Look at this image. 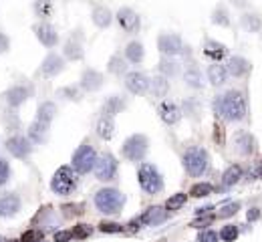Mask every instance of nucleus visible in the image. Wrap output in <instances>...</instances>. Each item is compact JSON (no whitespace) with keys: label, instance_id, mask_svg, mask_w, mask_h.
<instances>
[{"label":"nucleus","instance_id":"26","mask_svg":"<svg viewBox=\"0 0 262 242\" xmlns=\"http://www.w3.org/2000/svg\"><path fill=\"white\" fill-rule=\"evenodd\" d=\"M63 53H65V59H69V60H81L83 55H85L83 45H81V41H77V39H69V41L65 43Z\"/></svg>","mask_w":262,"mask_h":242},{"label":"nucleus","instance_id":"23","mask_svg":"<svg viewBox=\"0 0 262 242\" xmlns=\"http://www.w3.org/2000/svg\"><path fill=\"white\" fill-rule=\"evenodd\" d=\"M143 57H145V49H143V45L139 41L127 43V47H125V60L133 63V65H139L143 60Z\"/></svg>","mask_w":262,"mask_h":242},{"label":"nucleus","instance_id":"36","mask_svg":"<svg viewBox=\"0 0 262 242\" xmlns=\"http://www.w3.org/2000/svg\"><path fill=\"white\" fill-rule=\"evenodd\" d=\"M242 26H244L246 31H250V33H258V31H260V26H262L260 16H258V14H254V12L244 14V16H242Z\"/></svg>","mask_w":262,"mask_h":242},{"label":"nucleus","instance_id":"35","mask_svg":"<svg viewBox=\"0 0 262 242\" xmlns=\"http://www.w3.org/2000/svg\"><path fill=\"white\" fill-rule=\"evenodd\" d=\"M127 60L123 59L121 55H113L109 59V65H107V71L113 73V75H127Z\"/></svg>","mask_w":262,"mask_h":242},{"label":"nucleus","instance_id":"53","mask_svg":"<svg viewBox=\"0 0 262 242\" xmlns=\"http://www.w3.org/2000/svg\"><path fill=\"white\" fill-rule=\"evenodd\" d=\"M260 216H262L260 208H250V210H248V214H246L248 222H256V220H258Z\"/></svg>","mask_w":262,"mask_h":242},{"label":"nucleus","instance_id":"27","mask_svg":"<svg viewBox=\"0 0 262 242\" xmlns=\"http://www.w3.org/2000/svg\"><path fill=\"white\" fill-rule=\"evenodd\" d=\"M184 81H186V85H188V87H192V89H202V87H204L202 73H200V69H198L196 65H190V67L186 69V73H184Z\"/></svg>","mask_w":262,"mask_h":242},{"label":"nucleus","instance_id":"16","mask_svg":"<svg viewBox=\"0 0 262 242\" xmlns=\"http://www.w3.org/2000/svg\"><path fill=\"white\" fill-rule=\"evenodd\" d=\"M65 69V60L56 53H49L41 63V75L43 77H56Z\"/></svg>","mask_w":262,"mask_h":242},{"label":"nucleus","instance_id":"5","mask_svg":"<svg viewBox=\"0 0 262 242\" xmlns=\"http://www.w3.org/2000/svg\"><path fill=\"white\" fill-rule=\"evenodd\" d=\"M137 182H139V188L150 196H156L163 190V178H161V174L157 172L154 164H141L139 166Z\"/></svg>","mask_w":262,"mask_h":242},{"label":"nucleus","instance_id":"24","mask_svg":"<svg viewBox=\"0 0 262 242\" xmlns=\"http://www.w3.org/2000/svg\"><path fill=\"white\" fill-rule=\"evenodd\" d=\"M208 79H210V83L216 85V87L224 85L226 79H228V69H226L224 65H220V63H212L208 67Z\"/></svg>","mask_w":262,"mask_h":242},{"label":"nucleus","instance_id":"44","mask_svg":"<svg viewBox=\"0 0 262 242\" xmlns=\"http://www.w3.org/2000/svg\"><path fill=\"white\" fill-rule=\"evenodd\" d=\"M238 210H240V204H238V202H230V204H226V206L218 212V216H220V218H230V216H234Z\"/></svg>","mask_w":262,"mask_h":242},{"label":"nucleus","instance_id":"4","mask_svg":"<svg viewBox=\"0 0 262 242\" xmlns=\"http://www.w3.org/2000/svg\"><path fill=\"white\" fill-rule=\"evenodd\" d=\"M79 174L73 170V166H61L54 174H52V180H51V188L54 194L59 196H69L71 192H75L77 188V178Z\"/></svg>","mask_w":262,"mask_h":242},{"label":"nucleus","instance_id":"34","mask_svg":"<svg viewBox=\"0 0 262 242\" xmlns=\"http://www.w3.org/2000/svg\"><path fill=\"white\" fill-rule=\"evenodd\" d=\"M240 178H242V168H240L238 164H232V166L222 174V184H224L226 188H230V186H234Z\"/></svg>","mask_w":262,"mask_h":242},{"label":"nucleus","instance_id":"39","mask_svg":"<svg viewBox=\"0 0 262 242\" xmlns=\"http://www.w3.org/2000/svg\"><path fill=\"white\" fill-rule=\"evenodd\" d=\"M157 69H159V75H163L165 79L178 75V63H173V60H169V59H161Z\"/></svg>","mask_w":262,"mask_h":242},{"label":"nucleus","instance_id":"42","mask_svg":"<svg viewBox=\"0 0 262 242\" xmlns=\"http://www.w3.org/2000/svg\"><path fill=\"white\" fill-rule=\"evenodd\" d=\"M56 95L59 97H63V99H69V101H79L81 99V93H79V87H63V89H59L56 91Z\"/></svg>","mask_w":262,"mask_h":242},{"label":"nucleus","instance_id":"41","mask_svg":"<svg viewBox=\"0 0 262 242\" xmlns=\"http://www.w3.org/2000/svg\"><path fill=\"white\" fill-rule=\"evenodd\" d=\"M238 234H240V230H238L236 224H226V226L220 230V238L224 242H234L238 238Z\"/></svg>","mask_w":262,"mask_h":242},{"label":"nucleus","instance_id":"18","mask_svg":"<svg viewBox=\"0 0 262 242\" xmlns=\"http://www.w3.org/2000/svg\"><path fill=\"white\" fill-rule=\"evenodd\" d=\"M157 115L161 117L163 123H167V125H176L178 121L182 119L180 107L176 103H171V101H161L159 107H157Z\"/></svg>","mask_w":262,"mask_h":242},{"label":"nucleus","instance_id":"17","mask_svg":"<svg viewBox=\"0 0 262 242\" xmlns=\"http://www.w3.org/2000/svg\"><path fill=\"white\" fill-rule=\"evenodd\" d=\"M20 210V198L12 192H6L0 196V216L2 218H10Z\"/></svg>","mask_w":262,"mask_h":242},{"label":"nucleus","instance_id":"45","mask_svg":"<svg viewBox=\"0 0 262 242\" xmlns=\"http://www.w3.org/2000/svg\"><path fill=\"white\" fill-rule=\"evenodd\" d=\"M91 232H93V228H91L89 224H77V226L73 228V236H75V238H87Z\"/></svg>","mask_w":262,"mask_h":242},{"label":"nucleus","instance_id":"2","mask_svg":"<svg viewBox=\"0 0 262 242\" xmlns=\"http://www.w3.org/2000/svg\"><path fill=\"white\" fill-rule=\"evenodd\" d=\"M125 206V194L117 188H101L95 192V208L103 214H119Z\"/></svg>","mask_w":262,"mask_h":242},{"label":"nucleus","instance_id":"9","mask_svg":"<svg viewBox=\"0 0 262 242\" xmlns=\"http://www.w3.org/2000/svg\"><path fill=\"white\" fill-rule=\"evenodd\" d=\"M117 176V160L113 154H103L95 164V178L99 182H111Z\"/></svg>","mask_w":262,"mask_h":242},{"label":"nucleus","instance_id":"28","mask_svg":"<svg viewBox=\"0 0 262 242\" xmlns=\"http://www.w3.org/2000/svg\"><path fill=\"white\" fill-rule=\"evenodd\" d=\"M93 22H95L99 28H107V26L113 22V12H111L107 6H95V8H93Z\"/></svg>","mask_w":262,"mask_h":242},{"label":"nucleus","instance_id":"22","mask_svg":"<svg viewBox=\"0 0 262 242\" xmlns=\"http://www.w3.org/2000/svg\"><path fill=\"white\" fill-rule=\"evenodd\" d=\"M125 109V99L121 95H109L103 103V115L105 117H115L117 113H121Z\"/></svg>","mask_w":262,"mask_h":242},{"label":"nucleus","instance_id":"40","mask_svg":"<svg viewBox=\"0 0 262 242\" xmlns=\"http://www.w3.org/2000/svg\"><path fill=\"white\" fill-rule=\"evenodd\" d=\"M212 22L220 24V26H230V18H228V10L224 6H218L212 14Z\"/></svg>","mask_w":262,"mask_h":242},{"label":"nucleus","instance_id":"20","mask_svg":"<svg viewBox=\"0 0 262 242\" xmlns=\"http://www.w3.org/2000/svg\"><path fill=\"white\" fill-rule=\"evenodd\" d=\"M165 218H167V210L161 208V206H150V208L141 214V222H143L145 226H157V224H161Z\"/></svg>","mask_w":262,"mask_h":242},{"label":"nucleus","instance_id":"38","mask_svg":"<svg viewBox=\"0 0 262 242\" xmlns=\"http://www.w3.org/2000/svg\"><path fill=\"white\" fill-rule=\"evenodd\" d=\"M186 200H188V196H186L184 192H178V194H173L171 198H167L165 210H180V208L186 204Z\"/></svg>","mask_w":262,"mask_h":242},{"label":"nucleus","instance_id":"1","mask_svg":"<svg viewBox=\"0 0 262 242\" xmlns=\"http://www.w3.org/2000/svg\"><path fill=\"white\" fill-rule=\"evenodd\" d=\"M216 115L224 117L226 121H242L246 117V99L240 91L230 89L224 95H218L214 101Z\"/></svg>","mask_w":262,"mask_h":242},{"label":"nucleus","instance_id":"11","mask_svg":"<svg viewBox=\"0 0 262 242\" xmlns=\"http://www.w3.org/2000/svg\"><path fill=\"white\" fill-rule=\"evenodd\" d=\"M6 149L10 156H14L18 160H26L33 152V145H31V139H26L22 135H12L6 139Z\"/></svg>","mask_w":262,"mask_h":242},{"label":"nucleus","instance_id":"21","mask_svg":"<svg viewBox=\"0 0 262 242\" xmlns=\"http://www.w3.org/2000/svg\"><path fill=\"white\" fill-rule=\"evenodd\" d=\"M234 141H236V152L242 154V156H250L256 149V139L248 131H240Z\"/></svg>","mask_w":262,"mask_h":242},{"label":"nucleus","instance_id":"19","mask_svg":"<svg viewBox=\"0 0 262 242\" xmlns=\"http://www.w3.org/2000/svg\"><path fill=\"white\" fill-rule=\"evenodd\" d=\"M49 125L51 123H43V121L35 119L28 125V139L33 143H45L49 137Z\"/></svg>","mask_w":262,"mask_h":242},{"label":"nucleus","instance_id":"30","mask_svg":"<svg viewBox=\"0 0 262 242\" xmlns=\"http://www.w3.org/2000/svg\"><path fill=\"white\" fill-rule=\"evenodd\" d=\"M204 55L212 59L214 63H218L220 59H224L226 57V47L222 45V43H216V41H208L206 45H204Z\"/></svg>","mask_w":262,"mask_h":242},{"label":"nucleus","instance_id":"7","mask_svg":"<svg viewBox=\"0 0 262 242\" xmlns=\"http://www.w3.org/2000/svg\"><path fill=\"white\" fill-rule=\"evenodd\" d=\"M97 152H95V147L93 145H89V143H83L81 147H77L75 149V154H73V170L77 172V174H89L91 170H95V164H97Z\"/></svg>","mask_w":262,"mask_h":242},{"label":"nucleus","instance_id":"14","mask_svg":"<svg viewBox=\"0 0 262 242\" xmlns=\"http://www.w3.org/2000/svg\"><path fill=\"white\" fill-rule=\"evenodd\" d=\"M103 83H105L103 73H99V71H95V69H85L83 75H81V83H79V85H81L83 91L93 93V91L101 89Z\"/></svg>","mask_w":262,"mask_h":242},{"label":"nucleus","instance_id":"15","mask_svg":"<svg viewBox=\"0 0 262 242\" xmlns=\"http://www.w3.org/2000/svg\"><path fill=\"white\" fill-rule=\"evenodd\" d=\"M28 97H31V89H28L26 85H12V87L4 93V99H6V103H8L12 109L20 107Z\"/></svg>","mask_w":262,"mask_h":242},{"label":"nucleus","instance_id":"6","mask_svg":"<svg viewBox=\"0 0 262 242\" xmlns=\"http://www.w3.org/2000/svg\"><path fill=\"white\" fill-rule=\"evenodd\" d=\"M148 152H150V139L141 133L129 135L121 145V154L129 162H141L148 156Z\"/></svg>","mask_w":262,"mask_h":242},{"label":"nucleus","instance_id":"8","mask_svg":"<svg viewBox=\"0 0 262 242\" xmlns=\"http://www.w3.org/2000/svg\"><path fill=\"white\" fill-rule=\"evenodd\" d=\"M115 18H117L119 26H121L125 33H129V35H137L139 28H141V18H139V14H137L133 8H129V6L119 8L117 14H115Z\"/></svg>","mask_w":262,"mask_h":242},{"label":"nucleus","instance_id":"50","mask_svg":"<svg viewBox=\"0 0 262 242\" xmlns=\"http://www.w3.org/2000/svg\"><path fill=\"white\" fill-rule=\"evenodd\" d=\"M71 238H75L73 230H59V232H54V242H69Z\"/></svg>","mask_w":262,"mask_h":242},{"label":"nucleus","instance_id":"47","mask_svg":"<svg viewBox=\"0 0 262 242\" xmlns=\"http://www.w3.org/2000/svg\"><path fill=\"white\" fill-rule=\"evenodd\" d=\"M99 230L105 232V234H111V232H113V234H117V232H121V230H123V226H121V224H117V222H101V224H99Z\"/></svg>","mask_w":262,"mask_h":242},{"label":"nucleus","instance_id":"51","mask_svg":"<svg viewBox=\"0 0 262 242\" xmlns=\"http://www.w3.org/2000/svg\"><path fill=\"white\" fill-rule=\"evenodd\" d=\"M8 49H10V39H8V35L4 31H0V55L8 53Z\"/></svg>","mask_w":262,"mask_h":242},{"label":"nucleus","instance_id":"13","mask_svg":"<svg viewBox=\"0 0 262 242\" xmlns=\"http://www.w3.org/2000/svg\"><path fill=\"white\" fill-rule=\"evenodd\" d=\"M125 87H127V91L129 93H133V95H143L148 89H150V81L152 79H148L143 73H139V71H131V73H127L125 75Z\"/></svg>","mask_w":262,"mask_h":242},{"label":"nucleus","instance_id":"10","mask_svg":"<svg viewBox=\"0 0 262 242\" xmlns=\"http://www.w3.org/2000/svg\"><path fill=\"white\" fill-rule=\"evenodd\" d=\"M157 49L165 57H176V55H180L184 51V43H182V39L178 35L165 33V35H159L157 37Z\"/></svg>","mask_w":262,"mask_h":242},{"label":"nucleus","instance_id":"54","mask_svg":"<svg viewBox=\"0 0 262 242\" xmlns=\"http://www.w3.org/2000/svg\"><path fill=\"white\" fill-rule=\"evenodd\" d=\"M212 220H214V216H204V218L196 220V222H194L192 226H194V228H204V226H208V224L212 222Z\"/></svg>","mask_w":262,"mask_h":242},{"label":"nucleus","instance_id":"3","mask_svg":"<svg viewBox=\"0 0 262 242\" xmlns=\"http://www.w3.org/2000/svg\"><path fill=\"white\" fill-rule=\"evenodd\" d=\"M208 164H210V158H208V152L204 147L194 145V147L186 149V154H184V168H186V172L192 178L202 176L208 170Z\"/></svg>","mask_w":262,"mask_h":242},{"label":"nucleus","instance_id":"55","mask_svg":"<svg viewBox=\"0 0 262 242\" xmlns=\"http://www.w3.org/2000/svg\"><path fill=\"white\" fill-rule=\"evenodd\" d=\"M216 139L222 143L224 141V137H222V125H216Z\"/></svg>","mask_w":262,"mask_h":242},{"label":"nucleus","instance_id":"12","mask_svg":"<svg viewBox=\"0 0 262 242\" xmlns=\"http://www.w3.org/2000/svg\"><path fill=\"white\" fill-rule=\"evenodd\" d=\"M33 31H35V35H37V39H39V43L43 47L52 49V47L59 45V33H56V28L52 26L51 22H39V24L33 26Z\"/></svg>","mask_w":262,"mask_h":242},{"label":"nucleus","instance_id":"32","mask_svg":"<svg viewBox=\"0 0 262 242\" xmlns=\"http://www.w3.org/2000/svg\"><path fill=\"white\" fill-rule=\"evenodd\" d=\"M56 115V105L52 101H43L37 109V119L43 121V123H51Z\"/></svg>","mask_w":262,"mask_h":242},{"label":"nucleus","instance_id":"49","mask_svg":"<svg viewBox=\"0 0 262 242\" xmlns=\"http://www.w3.org/2000/svg\"><path fill=\"white\" fill-rule=\"evenodd\" d=\"M39 238H41V232L31 228V230H26V232L20 236V242H37Z\"/></svg>","mask_w":262,"mask_h":242},{"label":"nucleus","instance_id":"29","mask_svg":"<svg viewBox=\"0 0 262 242\" xmlns=\"http://www.w3.org/2000/svg\"><path fill=\"white\" fill-rule=\"evenodd\" d=\"M113 133H115V121H113V117L101 115L99 121H97V135L101 139H105V141H109L113 137Z\"/></svg>","mask_w":262,"mask_h":242},{"label":"nucleus","instance_id":"46","mask_svg":"<svg viewBox=\"0 0 262 242\" xmlns=\"http://www.w3.org/2000/svg\"><path fill=\"white\" fill-rule=\"evenodd\" d=\"M8 180H10V164L4 158H0V186H4Z\"/></svg>","mask_w":262,"mask_h":242},{"label":"nucleus","instance_id":"25","mask_svg":"<svg viewBox=\"0 0 262 242\" xmlns=\"http://www.w3.org/2000/svg\"><path fill=\"white\" fill-rule=\"evenodd\" d=\"M226 69H228V75H232V77H244L250 71V63L244 57H232L228 60Z\"/></svg>","mask_w":262,"mask_h":242},{"label":"nucleus","instance_id":"37","mask_svg":"<svg viewBox=\"0 0 262 242\" xmlns=\"http://www.w3.org/2000/svg\"><path fill=\"white\" fill-rule=\"evenodd\" d=\"M214 192V186L208 184V182H200V184H194L192 190H190V196L194 198H206Z\"/></svg>","mask_w":262,"mask_h":242},{"label":"nucleus","instance_id":"31","mask_svg":"<svg viewBox=\"0 0 262 242\" xmlns=\"http://www.w3.org/2000/svg\"><path fill=\"white\" fill-rule=\"evenodd\" d=\"M33 10H35V14L43 20V22H49V18L52 16V0H35V4H33Z\"/></svg>","mask_w":262,"mask_h":242},{"label":"nucleus","instance_id":"33","mask_svg":"<svg viewBox=\"0 0 262 242\" xmlns=\"http://www.w3.org/2000/svg\"><path fill=\"white\" fill-rule=\"evenodd\" d=\"M150 91L156 95V97H165L167 91H169V81L163 77V75H157L150 81Z\"/></svg>","mask_w":262,"mask_h":242},{"label":"nucleus","instance_id":"52","mask_svg":"<svg viewBox=\"0 0 262 242\" xmlns=\"http://www.w3.org/2000/svg\"><path fill=\"white\" fill-rule=\"evenodd\" d=\"M250 176H252L254 180H262V162L254 164V166L250 168Z\"/></svg>","mask_w":262,"mask_h":242},{"label":"nucleus","instance_id":"43","mask_svg":"<svg viewBox=\"0 0 262 242\" xmlns=\"http://www.w3.org/2000/svg\"><path fill=\"white\" fill-rule=\"evenodd\" d=\"M83 212H85V204H67V206H63L65 218H77Z\"/></svg>","mask_w":262,"mask_h":242},{"label":"nucleus","instance_id":"48","mask_svg":"<svg viewBox=\"0 0 262 242\" xmlns=\"http://www.w3.org/2000/svg\"><path fill=\"white\" fill-rule=\"evenodd\" d=\"M218 238H220V234H216L214 230H204V232L198 234L196 242H218Z\"/></svg>","mask_w":262,"mask_h":242}]
</instances>
